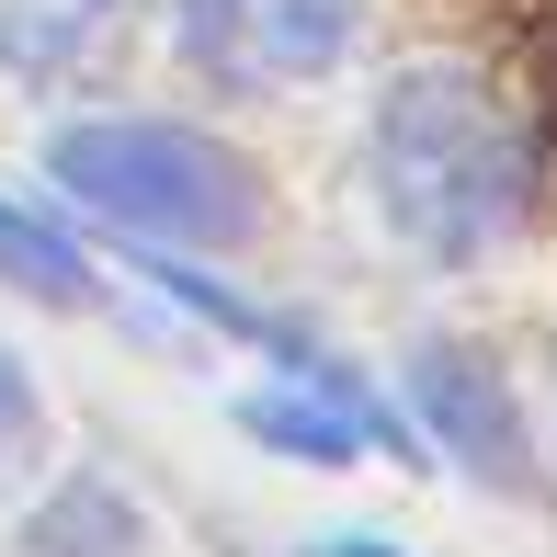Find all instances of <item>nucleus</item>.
I'll return each mask as SVG.
<instances>
[{
  "label": "nucleus",
  "mask_w": 557,
  "mask_h": 557,
  "mask_svg": "<svg viewBox=\"0 0 557 557\" xmlns=\"http://www.w3.org/2000/svg\"><path fill=\"white\" fill-rule=\"evenodd\" d=\"M523 194H535V148L490 103V81L398 69V91L375 103V206L398 239L433 262H478L490 239L523 227Z\"/></svg>",
  "instance_id": "f257e3e1"
},
{
  "label": "nucleus",
  "mask_w": 557,
  "mask_h": 557,
  "mask_svg": "<svg viewBox=\"0 0 557 557\" xmlns=\"http://www.w3.org/2000/svg\"><path fill=\"white\" fill-rule=\"evenodd\" d=\"M46 171L148 239H239L250 227V171L194 125H69Z\"/></svg>",
  "instance_id": "f03ea898"
},
{
  "label": "nucleus",
  "mask_w": 557,
  "mask_h": 557,
  "mask_svg": "<svg viewBox=\"0 0 557 557\" xmlns=\"http://www.w3.org/2000/svg\"><path fill=\"white\" fill-rule=\"evenodd\" d=\"M183 46L227 81H308L352 46V0H183Z\"/></svg>",
  "instance_id": "7ed1b4c3"
},
{
  "label": "nucleus",
  "mask_w": 557,
  "mask_h": 557,
  "mask_svg": "<svg viewBox=\"0 0 557 557\" xmlns=\"http://www.w3.org/2000/svg\"><path fill=\"white\" fill-rule=\"evenodd\" d=\"M421 410H433V433L467 455L478 478H523V421L467 352H421Z\"/></svg>",
  "instance_id": "20e7f679"
},
{
  "label": "nucleus",
  "mask_w": 557,
  "mask_h": 557,
  "mask_svg": "<svg viewBox=\"0 0 557 557\" xmlns=\"http://www.w3.org/2000/svg\"><path fill=\"white\" fill-rule=\"evenodd\" d=\"M114 35V0H0V69H69Z\"/></svg>",
  "instance_id": "39448f33"
},
{
  "label": "nucleus",
  "mask_w": 557,
  "mask_h": 557,
  "mask_svg": "<svg viewBox=\"0 0 557 557\" xmlns=\"http://www.w3.org/2000/svg\"><path fill=\"white\" fill-rule=\"evenodd\" d=\"M0 285L58 296V308H69V296H91V262L58 239V227H35V216H12V206H0Z\"/></svg>",
  "instance_id": "423d86ee"
},
{
  "label": "nucleus",
  "mask_w": 557,
  "mask_h": 557,
  "mask_svg": "<svg viewBox=\"0 0 557 557\" xmlns=\"http://www.w3.org/2000/svg\"><path fill=\"white\" fill-rule=\"evenodd\" d=\"M250 433L308 444V455H352V433H364V421H331V410H285V398H262V410H250Z\"/></svg>",
  "instance_id": "0eeeda50"
},
{
  "label": "nucleus",
  "mask_w": 557,
  "mask_h": 557,
  "mask_svg": "<svg viewBox=\"0 0 557 557\" xmlns=\"http://www.w3.org/2000/svg\"><path fill=\"white\" fill-rule=\"evenodd\" d=\"M23 444H35V387H23V364L0 352V467H12Z\"/></svg>",
  "instance_id": "6e6552de"
},
{
  "label": "nucleus",
  "mask_w": 557,
  "mask_h": 557,
  "mask_svg": "<svg viewBox=\"0 0 557 557\" xmlns=\"http://www.w3.org/2000/svg\"><path fill=\"white\" fill-rule=\"evenodd\" d=\"M319 557H387V546H319Z\"/></svg>",
  "instance_id": "1a4fd4ad"
}]
</instances>
